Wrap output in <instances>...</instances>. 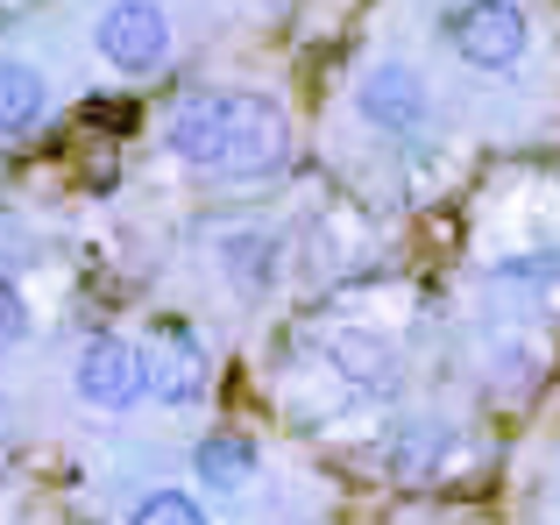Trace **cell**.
Wrapping results in <instances>:
<instances>
[{
	"label": "cell",
	"mask_w": 560,
	"mask_h": 525,
	"mask_svg": "<svg viewBox=\"0 0 560 525\" xmlns=\"http://www.w3.org/2000/svg\"><path fill=\"white\" fill-rule=\"evenodd\" d=\"M291 142H299L291 107L262 85H206V93H185L164 114V156L228 185L277 178L291 164Z\"/></svg>",
	"instance_id": "cell-1"
},
{
	"label": "cell",
	"mask_w": 560,
	"mask_h": 525,
	"mask_svg": "<svg viewBox=\"0 0 560 525\" xmlns=\"http://www.w3.org/2000/svg\"><path fill=\"white\" fill-rule=\"evenodd\" d=\"M440 50L476 79H518L533 65V14H525V0H447Z\"/></svg>",
	"instance_id": "cell-2"
},
{
	"label": "cell",
	"mask_w": 560,
	"mask_h": 525,
	"mask_svg": "<svg viewBox=\"0 0 560 525\" xmlns=\"http://www.w3.org/2000/svg\"><path fill=\"white\" fill-rule=\"evenodd\" d=\"M85 43H93V57L128 85L171 71V57H178V28H171L164 0H100Z\"/></svg>",
	"instance_id": "cell-3"
},
{
	"label": "cell",
	"mask_w": 560,
	"mask_h": 525,
	"mask_svg": "<svg viewBox=\"0 0 560 525\" xmlns=\"http://www.w3.org/2000/svg\"><path fill=\"white\" fill-rule=\"evenodd\" d=\"M348 107L362 128H376L383 142H419L433 128V85L411 57H370L348 85Z\"/></svg>",
	"instance_id": "cell-4"
},
{
	"label": "cell",
	"mask_w": 560,
	"mask_h": 525,
	"mask_svg": "<svg viewBox=\"0 0 560 525\" xmlns=\"http://www.w3.org/2000/svg\"><path fill=\"white\" fill-rule=\"evenodd\" d=\"M71 390H79L85 412L100 419H128L136 405H150V376H142V341L128 334H85L79 355H71Z\"/></svg>",
	"instance_id": "cell-5"
},
{
	"label": "cell",
	"mask_w": 560,
	"mask_h": 525,
	"mask_svg": "<svg viewBox=\"0 0 560 525\" xmlns=\"http://www.w3.org/2000/svg\"><path fill=\"white\" fill-rule=\"evenodd\" d=\"M142 376H150V405L164 412H199L213 398V355H206L191 319H156V334L142 341Z\"/></svg>",
	"instance_id": "cell-6"
},
{
	"label": "cell",
	"mask_w": 560,
	"mask_h": 525,
	"mask_svg": "<svg viewBox=\"0 0 560 525\" xmlns=\"http://www.w3.org/2000/svg\"><path fill=\"white\" fill-rule=\"evenodd\" d=\"M57 93H50V71L22 50H0V142H22L50 121Z\"/></svg>",
	"instance_id": "cell-7"
},
{
	"label": "cell",
	"mask_w": 560,
	"mask_h": 525,
	"mask_svg": "<svg viewBox=\"0 0 560 525\" xmlns=\"http://www.w3.org/2000/svg\"><path fill=\"white\" fill-rule=\"evenodd\" d=\"M256 469H262V455H256V441H248L242 427H213V433L191 441V483H199L206 498H234V490H248Z\"/></svg>",
	"instance_id": "cell-8"
},
{
	"label": "cell",
	"mask_w": 560,
	"mask_h": 525,
	"mask_svg": "<svg viewBox=\"0 0 560 525\" xmlns=\"http://www.w3.org/2000/svg\"><path fill=\"white\" fill-rule=\"evenodd\" d=\"M213 262H220V277H228L242 299H262V291L277 284V235L270 228H228Z\"/></svg>",
	"instance_id": "cell-9"
},
{
	"label": "cell",
	"mask_w": 560,
	"mask_h": 525,
	"mask_svg": "<svg viewBox=\"0 0 560 525\" xmlns=\"http://www.w3.org/2000/svg\"><path fill=\"white\" fill-rule=\"evenodd\" d=\"M447 441H454V433L440 427V419H405V427H390V455H383V469L405 476V483H419V476H433L440 462H447Z\"/></svg>",
	"instance_id": "cell-10"
},
{
	"label": "cell",
	"mask_w": 560,
	"mask_h": 525,
	"mask_svg": "<svg viewBox=\"0 0 560 525\" xmlns=\"http://www.w3.org/2000/svg\"><path fill=\"white\" fill-rule=\"evenodd\" d=\"M128 525H213L206 518V498L185 483H150L136 490V504H128Z\"/></svg>",
	"instance_id": "cell-11"
},
{
	"label": "cell",
	"mask_w": 560,
	"mask_h": 525,
	"mask_svg": "<svg viewBox=\"0 0 560 525\" xmlns=\"http://www.w3.org/2000/svg\"><path fill=\"white\" fill-rule=\"evenodd\" d=\"M14 341H28V299H22V284L0 277V348H14Z\"/></svg>",
	"instance_id": "cell-12"
},
{
	"label": "cell",
	"mask_w": 560,
	"mask_h": 525,
	"mask_svg": "<svg viewBox=\"0 0 560 525\" xmlns=\"http://www.w3.org/2000/svg\"><path fill=\"white\" fill-rule=\"evenodd\" d=\"M553 525H560V512H553Z\"/></svg>",
	"instance_id": "cell-13"
}]
</instances>
